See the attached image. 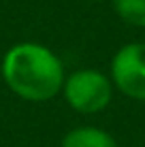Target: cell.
Instances as JSON below:
<instances>
[{
    "instance_id": "obj_1",
    "label": "cell",
    "mask_w": 145,
    "mask_h": 147,
    "mask_svg": "<svg viewBox=\"0 0 145 147\" xmlns=\"http://www.w3.org/2000/svg\"><path fill=\"white\" fill-rule=\"evenodd\" d=\"M2 75L9 88L26 100H47L62 88V62L47 47L22 43L9 49L2 62Z\"/></svg>"
},
{
    "instance_id": "obj_2",
    "label": "cell",
    "mask_w": 145,
    "mask_h": 147,
    "mask_svg": "<svg viewBox=\"0 0 145 147\" xmlns=\"http://www.w3.org/2000/svg\"><path fill=\"white\" fill-rule=\"evenodd\" d=\"M66 100L79 113L103 111L111 100V83L98 70H77L64 85Z\"/></svg>"
},
{
    "instance_id": "obj_3",
    "label": "cell",
    "mask_w": 145,
    "mask_h": 147,
    "mask_svg": "<svg viewBox=\"0 0 145 147\" xmlns=\"http://www.w3.org/2000/svg\"><path fill=\"white\" fill-rule=\"evenodd\" d=\"M113 81L126 96L145 100V43L124 45L111 64Z\"/></svg>"
},
{
    "instance_id": "obj_4",
    "label": "cell",
    "mask_w": 145,
    "mask_h": 147,
    "mask_svg": "<svg viewBox=\"0 0 145 147\" xmlns=\"http://www.w3.org/2000/svg\"><path fill=\"white\" fill-rule=\"evenodd\" d=\"M62 147H117V143L100 128H75L64 136Z\"/></svg>"
},
{
    "instance_id": "obj_5",
    "label": "cell",
    "mask_w": 145,
    "mask_h": 147,
    "mask_svg": "<svg viewBox=\"0 0 145 147\" xmlns=\"http://www.w3.org/2000/svg\"><path fill=\"white\" fill-rule=\"evenodd\" d=\"M113 9L126 24L145 28V0H113Z\"/></svg>"
}]
</instances>
